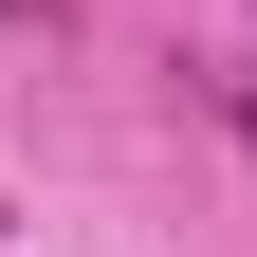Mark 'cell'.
Masks as SVG:
<instances>
[{
	"label": "cell",
	"instance_id": "6da1fadb",
	"mask_svg": "<svg viewBox=\"0 0 257 257\" xmlns=\"http://www.w3.org/2000/svg\"><path fill=\"white\" fill-rule=\"evenodd\" d=\"M239 147H257V74H239Z\"/></svg>",
	"mask_w": 257,
	"mask_h": 257
}]
</instances>
